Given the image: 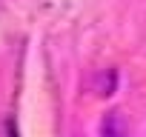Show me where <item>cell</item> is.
<instances>
[{"label":"cell","mask_w":146,"mask_h":137,"mask_svg":"<svg viewBox=\"0 0 146 137\" xmlns=\"http://www.w3.org/2000/svg\"><path fill=\"white\" fill-rule=\"evenodd\" d=\"M100 137H126V126H123V120H120L117 111H112V114L103 117V123H100Z\"/></svg>","instance_id":"6da1fadb"},{"label":"cell","mask_w":146,"mask_h":137,"mask_svg":"<svg viewBox=\"0 0 146 137\" xmlns=\"http://www.w3.org/2000/svg\"><path fill=\"white\" fill-rule=\"evenodd\" d=\"M9 137H17V128H15L12 123H9Z\"/></svg>","instance_id":"7a4b0ae2"}]
</instances>
